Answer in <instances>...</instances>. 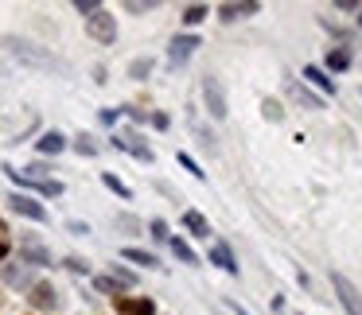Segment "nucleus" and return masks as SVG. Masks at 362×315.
Wrapping results in <instances>:
<instances>
[{"instance_id":"bb28decb","label":"nucleus","mask_w":362,"mask_h":315,"mask_svg":"<svg viewBox=\"0 0 362 315\" xmlns=\"http://www.w3.org/2000/svg\"><path fill=\"white\" fill-rule=\"evenodd\" d=\"M117 226H121V230H137V218H129V214H121V218H117Z\"/></svg>"},{"instance_id":"dca6fc26","label":"nucleus","mask_w":362,"mask_h":315,"mask_svg":"<svg viewBox=\"0 0 362 315\" xmlns=\"http://www.w3.org/2000/svg\"><path fill=\"white\" fill-rule=\"evenodd\" d=\"M125 261H133V265H145V269H156L160 261L152 253H145V249H125Z\"/></svg>"},{"instance_id":"4468645a","label":"nucleus","mask_w":362,"mask_h":315,"mask_svg":"<svg viewBox=\"0 0 362 315\" xmlns=\"http://www.w3.org/2000/svg\"><path fill=\"white\" fill-rule=\"evenodd\" d=\"M172 253H176L179 261H183V265H195V261H199V257H195V249L187 246L183 237H172Z\"/></svg>"},{"instance_id":"1a4fd4ad","label":"nucleus","mask_w":362,"mask_h":315,"mask_svg":"<svg viewBox=\"0 0 362 315\" xmlns=\"http://www.w3.org/2000/svg\"><path fill=\"white\" fill-rule=\"evenodd\" d=\"M183 226L191 230L195 237H206V234H211V226H206V218L199 214V210H187V214H183Z\"/></svg>"},{"instance_id":"a878e982","label":"nucleus","mask_w":362,"mask_h":315,"mask_svg":"<svg viewBox=\"0 0 362 315\" xmlns=\"http://www.w3.org/2000/svg\"><path fill=\"white\" fill-rule=\"evenodd\" d=\"M125 8H129V12H148V8H152V4H148V0H145V4H140V0H129Z\"/></svg>"},{"instance_id":"ddd939ff","label":"nucleus","mask_w":362,"mask_h":315,"mask_svg":"<svg viewBox=\"0 0 362 315\" xmlns=\"http://www.w3.org/2000/svg\"><path fill=\"white\" fill-rule=\"evenodd\" d=\"M257 4H222V20H242V16H254Z\"/></svg>"},{"instance_id":"4be33fe9","label":"nucleus","mask_w":362,"mask_h":315,"mask_svg":"<svg viewBox=\"0 0 362 315\" xmlns=\"http://www.w3.org/2000/svg\"><path fill=\"white\" fill-rule=\"evenodd\" d=\"M148 70H152V59H137L133 67H129V74H133V78H145Z\"/></svg>"},{"instance_id":"9d476101","label":"nucleus","mask_w":362,"mask_h":315,"mask_svg":"<svg viewBox=\"0 0 362 315\" xmlns=\"http://www.w3.org/2000/svg\"><path fill=\"white\" fill-rule=\"evenodd\" d=\"M117 307L125 315H156V307L148 304V300H117Z\"/></svg>"},{"instance_id":"423d86ee","label":"nucleus","mask_w":362,"mask_h":315,"mask_svg":"<svg viewBox=\"0 0 362 315\" xmlns=\"http://www.w3.org/2000/svg\"><path fill=\"white\" fill-rule=\"evenodd\" d=\"M195 47H199V40H195V35H176V40H172V51H167V55H172V62H187L191 55H195Z\"/></svg>"},{"instance_id":"2f4dec72","label":"nucleus","mask_w":362,"mask_h":315,"mask_svg":"<svg viewBox=\"0 0 362 315\" xmlns=\"http://www.w3.org/2000/svg\"><path fill=\"white\" fill-rule=\"evenodd\" d=\"M359 12H362V8H359ZM359 24H362V16H359Z\"/></svg>"},{"instance_id":"f257e3e1","label":"nucleus","mask_w":362,"mask_h":315,"mask_svg":"<svg viewBox=\"0 0 362 315\" xmlns=\"http://www.w3.org/2000/svg\"><path fill=\"white\" fill-rule=\"evenodd\" d=\"M4 47H8L16 59L31 62V67H43V70H59V74H67V62L55 59V55H47V51H40V47H31L28 40H16V35H8V40H4Z\"/></svg>"},{"instance_id":"5701e85b","label":"nucleus","mask_w":362,"mask_h":315,"mask_svg":"<svg viewBox=\"0 0 362 315\" xmlns=\"http://www.w3.org/2000/svg\"><path fill=\"white\" fill-rule=\"evenodd\" d=\"M261 109H265V117H269V121H281V117H284V109L277 105V101H265Z\"/></svg>"},{"instance_id":"412c9836","label":"nucleus","mask_w":362,"mask_h":315,"mask_svg":"<svg viewBox=\"0 0 362 315\" xmlns=\"http://www.w3.org/2000/svg\"><path fill=\"white\" fill-rule=\"evenodd\" d=\"M183 20H187V24H199V20H206V8H203V4H191V8L183 12Z\"/></svg>"},{"instance_id":"f03ea898","label":"nucleus","mask_w":362,"mask_h":315,"mask_svg":"<svg viewBox=\"0 0 362 315\" xmlns=\"http://www.w3.org/2000/svg\"><path fill=\"white\" fill-rule=\"evenodd\" d=\"M203 101H206V113L215 121H226V90H222V82L218 78H203Z\"/></svg>"},{"instance_id":"c756f323","label":"nucleus","mask_w":362,"mask_h":315,"mask_svg":"<svg viewBox=\"0 0 362 315\" xmlns=\"http://www.w3.org/2000/svg\"><path fill=\"white\" fill-rule=\"evenodd\" d=\"M226 307H230V312H234V315H249V312H245V307H238V304H226Z\"/></svg>"},{"instance_id":"f3484780","label":"nucleus","mask_w":362,"mask_h":315,"mask_svg":"<svg viewBox=\"0 0 362 315\" xmlns=\"http://www.w3.org/2000/svg\"><path fill=\"white\" fill-rule=\"evenodd\" d=\"M288 94H293L296 101H304L308 109H320V98H315V94H308V90H304L300 82H293V86H288Z\"/></svg>"},{"instance_id":"cd10ccee","label":"nucleus","mask_w":362,"mask_h":315,"mask_svg":"<svg viewBox=\"0 0 362 315\" xmlns=\"http://www.w3.org/2000/svg\"><path fill=\"white\" fill-rule=\"evenodd\" d=\"M67 269H74V273H86V261H79V257H70Z\"/></svg>"},{"instance_id":"393cba45","label":"nucleus","mask_w":362,"mask_h":315,"mask_svg":"<svg viewBox=\"0 0 362 315\" xmlns=\"http://www.w3.org/2000/svg\"><path fill=\"white\" fill-rule=\"evenodd\" d=\"M179 164H183V168H187V171H191V176H199V179H203V171H199V168H195V160H191V156H179Z\"/></svg>"},{"instance_id":"f8f14e48","label":"nucleus","mask_w":362,"mask_h":315,"mask_svg":"<svg viewBox=\"0 0 362 315\" xmlns=\"http://www.w3.org/2000/svg\"><path fill=\"white\" fill-rule=\"evenodd\" d=\"M211 261H215L218 269H226V273H238L234 257H230V249H226V246H215V249H211Z\"/></svg>"},{"instance_id":"aec40b11","label":"nucleus","mask_w":362,"mask_h":315,"mask_svg":"<svg viewBox=\"0 0 362 315\" xmlns=\"http://www.w3.org/2000/svg\"><path fill=\"white\" fill-rule=\"evenodd\" d=\"M94 284H98L101 292H121V288H125V284H121V280H113V276H98Z\"/></svg>"},{"instance_id":"9b49d317","label":"nucleus","mask_w":362,"mask_h":315,"mask_svg":"<svg viewBox=\"0 0 362 315\" xmlns=\"http://www.w3.org/2000/svg\"><path fill=\"white\" fill-rule=\"evenodd\" d=\"M20 253L28 257L31 265H47V261H51V253H47L43 246H35V241H24V249H20Z\"/></svg>"},{"instance_id":"6ab92c4d","label":"nucleus","mask_w":362,"mask_h":315,"mask_svg":"<svg viewBox=\"0 0 362 315\" xmlns=\"http://www.w3.org/2000/svg\"><path fill=\"white\" fill-rule=\"evenodd\" d=\"M101 183H106V187H109V191H117V195H121V198H129V187H125V183H121V179H117V176H109V171H106V176H101Z\"/></svg>"},{"instance_id":"a211bd4d","label":"nucleus","mask_w":362,"mask_h":315,"mask_svg":"<svg viewBox=\"0 0 362 315\" xmlns=\"http://www.w3.org/2000/svg\"><path fill=\"white\" fill-rule=\"evenodd\" d=\"M327 67H331V70H347V67H351V55H347V51H331V55H327Z\"/></svg>"},{"instance_id":"7c9ffc66","label":"nucleus","mask_w":362,"mask_h":315,"mask_svg":"<svg viewBox=\"0 0 362 315\" xmlns=\"http://www.w3.org/2000/svg\"><path fill=\"white\" fill-rule=\"evenodd\" d=\"M4 257H8V241H0V261H4Z\"/></svg>"},{"instance_id":"39448f33","label":"nucleus","mask_w":362,"mask_h":315,"mask_svg":"<svg viewBox=\"0 0 362 315\" xmlns=\"http://www.w3.org/2000/svg\"><path fill=\"white\" fill-rule=\"evenodd\" d=\"M8 207L16 210V214L31 218V222H47V210H43L35 198H28V195H12V198H8Z\"/></svg>"},{"instance_id":"c85d7f7f","label":"nucleus","mask_w":362,"mask_h":315,"mask_svg":"<svg viewBox=\"0 0 362 315\" xmlns=\"http://www.w3.org/2000/svg\"><path fill=\"white\" fill-rule=\"evenodd\" d=\"M152 234H156V237H167V226H164V222H160V218H156V222H152Z\"/></svg>"},{"instance_id":"0eeeda50","label":"nucleus","mask_w":362,"mask_h":315,"mask_svg":"<svg viewBox=\"0 0 362 315\" xmlns=\"http://www.w3.org/2000/svg\"><path fill=\"white\" fill-rule=\"evenodd\" d=\"M63 148H67L63 133H43V137H40V152H47V156H59Z\"/></svg>"},{"instance_id":"7ed1b4c3","label":"nucleus","mask_w":362,"mask_h":315,"mask_svg":"<svg viewBox=\"0 0 362 315\" xmlns=\"http://www.w3.org/2000/svg\"><path fill=\"white\" fill-rule=\"evenodd\" d=\"M331 288L339 292V304L347 307V315H362V292L347 280L343 273H331Z\"/></svg>"},{"instance_id":"20e7f679","label":"nucleus","mask_w":362,"mask_h":315,"mask_svg":"<svg viewBox=\"0 0 362 315\" xmlns=\"http://www.w3.org/2000/svg\"><path fill=\"white\" fill-rule=\"evenodd\" d=\"M86 31H90V35H94L98 43H113V40H117V24H113V16H109L106 8L90 16V20H86Z\"/></svg>"},{"instance_id":"6e6552de","label":"nucleus","mask_w":362,"mask_h":315,"mask_svg":"<svg viewBox=\"0 0 362 315\" xmlns=\"http://www.w3.org/2000/svg\"><path fill=\"white\" fill-rule=\"evenodd\" d=\"M28 300H31L35 307H55V288H51V284H35Z\"/></svg>"},{"instance_id":"b1692460","label":"nucleus","mask_w":362,"mask_h":315,"mask_svg":"<svg viewBox=\"0 0 362 315\" xmlns=\"http://www.w3.org/2000/svg\"><path fill=\"white\" fill-rule=\"evenodd\" d=\"M74 8H79V12H86V16H94V12H101V4H94V0H79Z\"/></svg>"},{"instance_id":"2eb2a0df","label":"nucleus","mask_w":362,"mask_h":315,"mask_svg":"<svg viewBox=\"0 0 362 315\" xmlns=\"http://www.w3.org/2000/svg\"><path fill=\"white\" fill-rule=\"evenodd\" d=\"M304 78H308V82H315V86H320V90H327V94H335V82L327 78V74H323L320 67H308V70H304Z\"/></svg>"}]
</instances>
